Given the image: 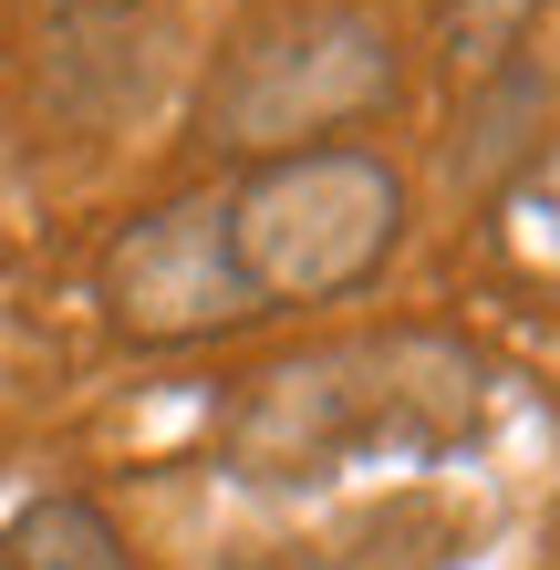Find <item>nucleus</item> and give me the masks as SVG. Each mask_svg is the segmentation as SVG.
<instances>
[{"instance_id": "f257e3e1", "label": "nucleus", "mask_w": 560, "mask_h": 570, "mask_svg": "<svg viewBox=\"0 0 560 570\" xmlns=\"http://www.w3.org/2000/svg\"><path fill=\"white\" fill-rule=\"evenodd\" d=\"M394 105V31L364 0H281L259 11L208 73V136L259 156L333 146L343 125Z\"/></svg>"}, {"instance_id": "f03ea898", "label": "nucleus", "mask_w": 560, "mask_h": 570, "mask_svg": "<svg viewBox=\"0 0 560 570\" xmlns=\"http://www.w3.org/2000/svg\"><path fill=\"white\" fill-rule=\"evenodd\" d=\"M394 239H405V177L374 146H291L228 187V249L259 312L364 291L394 259Z\"/></svg>"}, {"instance_id": "7ed1b4c3", "label": "nucleus", "mask_w": 560, "mask_h": 570, "mask_svg": "<svg viewBox=\"0 0 560 570\" xmlns=\"http://www.w3.org/2000/svg\"><path fill=\"white\" fill-rule=\"evenodd\" d=\"M105 322L125 343H208L259 322V291L228 249V197H167L105 249Z\"/></svg>"}, {"instance_id": "20e7f679", "label": "nucleus", "mask_w": 560, "mask_h": 570, "mask_svg": "<svg viewBox=\"0 0 560 570\" xmlns=\"http://www.w3.org/2000/svg\"><path fill=\"white\" fill-rule=\"evenodd\" d=\"M0 570H136V550H125V529L94 509V498L52 488V498H31V509L0 529Z\"/></svg>"}, {"instance_id": "39448f33", "label": "nucleus", "mask_w": 560, "mask_h": 570, "mask_svg": "<svg viewBox=\"0 0 560 570\" xmlns=\"http://www.w3.org/2000/svg\"><path fill=\"white\" fill-rule=\"evenodd\" d=\"M540 11H550V0H436V42H446L456 73L478 83V73H499L509 52H530Z\"/></svg>"}, {"instance_id": "423d86ee", "label": "nucleus", "mask_w": 560, "mask_h": 570, "mask_svg": "<svg viewBox=\"0 0 560 570\" xmlns=\"http://www.w3.org/2000/svg\"><path fill=\"white\" fill-rule=\"evenodd\" d=\"M509 239L530 249V259H550V271H560V146L530 166V187L509 197Z\"/></svg>"}]
</instances>
